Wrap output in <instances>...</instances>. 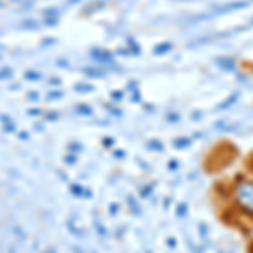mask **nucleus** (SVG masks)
<instances>
[{"mask_svg":"<svg viewBox=\"0 0 253 253\" xmlns=\"http://www.w3.org/2000/svg\"><path fill=\"white\" fill-rule=\"evenodd\" d=\"M170 49H172V44H170V42H164V44H161L159 47L154 49V52H156V54H166V52H169Z\"/></svg>","mask_w":253,"mask_h":253,"instance_id":"2","label":"nucleus"},{"mask_svg":"<svg viewBox=\"0 0 253 253\" xmlns=\"http://www.w3.org/2000/svg\"><path fill=\"white\" fill-rule=\"evenodd\" d=\"M233 199L238 210L253 216V181L252 179H240L233 187Z\"/></svg>","mask_w":253,"mask_h":253,"instance_id":"1","label":"nucleus"}]
</instances>
